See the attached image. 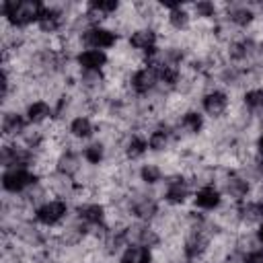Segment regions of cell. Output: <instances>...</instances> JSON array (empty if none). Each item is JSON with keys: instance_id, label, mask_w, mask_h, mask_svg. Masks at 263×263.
<instances>
[{"instance_id": "18", "label": "cell", "mask_w": 263, "mask_h": 263, "mask_svg": "<svg viewBox=\"0 0 263 263\" xmlns=\"http://www.w3.org/2000/svg\"><path fill=\"white\" fill-rule=\"evenodd\" d=\"M240 263H263V247H255L240 255Z\"/></svg>"}, {"instance_id": "19", "label": "cell", "mask_w": 263, "mask_h": 263, "mask_svg": "<svg viewBox=\"0 0 263 263\" xmlns=\"http://www.w3.org/2000/svg\"><path fill=\"white\" fill-rule=\"evenodd\" d=\"M203 263H214V261H203Z\"/></svg>"}, {"instance_id": "11", "label": "cell", "mask_w": 263, "mask_h": 263, "mask_svg": "<svg viewBox=\"0 0 263 263\" xmlns=\"http://www.w3.org/2000/svg\"><path fill=\"white\" fill-rule=\"evenodd\" d=\"M23 113L29 121V125H35V127H47L53 123L55 119V113H53V103L43 99V97H37V99H31L25 107H23Z\"/></svg>"}, {"instance_id": "16", "label": "cell", "mask_w": 263, "mask_h": 263, "mask_svg": "<svg viewBox=\"0 0 263 263\" xmlns=\"http://www.w3.org/2000/svg\"><path fill=\"white\" fill-rule=\"evenodd\" d=\"M117 263H156V251L138 242H129L117 257Z\"/></svg>"}, {"instance_id": "14", "label": "cell", "mask_w": 263, "mask_h": 263, "mask_svg": "<svg viewBox=\"0 0 263 263\" xmlns=\"http://www.w3.org/2000/svg\"><path fill=\"white\" fill-rule=\"evenodd\" d=\"M166 168L162 166V162L158 160H152V158H146L144 162H140L136 166V177H138V183L144 185V187H150V189H158L166 177Z\"/></svg>"}, {"instance_id": "4", "label": "cell", "mask_w": 263, "mask_h": 263, "mask_svg": "<svg viewBox=\"0 0 263 263\" xmlns=\"http://www.w3.org/2000/svg\"><path fill=\"white\" fill-rule=\"evenodd\" d=\"M72 216V203L64 197H47L43 203H39L33 210V222H37L41 228L55 232L58 228H62Z\"/></svg>"}, {"instance_id": "5", "label": "cell", "mask_w": 263, "mask_h": 263, "mask_svg": "<svg viewBox=\"0 0 263 263\" xmlns=\"http://www.w3.org/2000/svg\"><path fill=\"white\" fill-rule=\"evenodd\" d=\"M125 92L132 99H150L158 88H160V80H158V72L152 64H140L134 70L127 72V78L123 82Z\"/></svg>"}, {"instance_id": "6", "label": "cell", "mask_w": 263, "mask_h": 263, "mask_svg": "<svg viewBox=\"0 0 263 263\" xmlns=\"http://www.w3.org/2000/svg\"><path fill=\"white\" fill-rule=\"evenodd\" d=\"M41 181H43V177L39 175V171L37 168H29V166L2 168V175H0L2 193L10 195V197H21L23 193H27L31 187H35Z\"/></svg>"}, {"instance_id": "10", "label": "cell", "mask_w": 263, "mask_h": 263, "mask_svg": "<svg viewBox=\"0 0 263 263\" xmlns=\"http://www.w3.org/2000/svg\"><path fill=\"white\" fill-rule=\"evenodd\" d=\"M224 203L226 199L218 185H201L193 191V197H191V208L203 214H216Z\"/></svg>"}, {"instance_id": "9", "label": "cell", "mask_w": 263, "mask_h": 263, "mask_svg": "<svg viewBox=\"0 0 263 263\" xmlns=\"http://www.w3.org/2000/svg\"><path fill=\"white\" fill-rule=\"evenodd\" d=\"M86 168V162L82 158V152L80 148L76 146H70V148H64L55 154L53 158V173L60 175V177H66V179H78L82 175V171Z\"/></svg>"}, {"instance_id": "12", "label": "cell", "mask_w": 263, "mask_h": 263, "mask_svg": "<svg viewBox=\"0 0 263 263\" xmlns=\"http://www.w3.org/2000/svg\"><path fill=\"white\" fill-rule=\"evenodd\" d=\"M111 64V53L109 51H101V49H78L74 53V66L76 72L78 70H92V72H107Z\"/></svg>"}, {"instance_id": "3", "label": "cell", "mask_w": 263, "mask_h": 263, "mask_svg": "<svg viewBox=\"0 0 263 263\" xmlns=\"http://www.w3.org/2000/svg\"><path fill=\"white\" fill-rule=\"evenodd\" d=\"M197 105H199V111L208 117V121H214V123L228 121L234 107L232 92L218 84H212L210 88H205L197 97Z\"/></svg>"}, {"instance_id": "1", "label": "cell", "mask_w": 263, "mask_h": 263, "mask_svg": "<svg viewBox=\"0 0 263 263\" xmlns=\"http://www.w3.org/2000/svg\"><path fill=\"white\" fill-rule=\"evenodd\" d=\"M43 8H45V2H39V0H2L0 2L2 25H8L18 31L35 29Z\"/></svg>"}, {"instance_id": "8", "label": "cell", "mask_w": 263, "mask_h": 263, "mask_svg": "<svg viewBox=\"0 0 263 263\" xmlns=\"http://www.w3.org/2000/svg\"><path fill=\"white\" fill-rule=\"evenodd\" d=\"M66 134L72 142L76 144H86L99 136V119L88 115V113H76L66 121Z\"/></svg>"}, {"instance_id": "7", "label": "cell", "mask_w": 263, "mask_h": 263, "mask_svg": "<svg viewBox=\"0 0 263 263\" xmlns=\"http://www.w3.org/2000/svg\"><path fill=\"white\" fill-rule=\"evenodd\" d=\"M123 41L121 33L111 25H95V27H88L84 29L80 35H78V43H80V49L86 47V49H101V51H115L119 47V43Z\"/></svg>"}, {"instance_id": "17", "label": "cell", "mask_w": 263, "mask_h": 263, "mask_svg": "<svg viewBox=\"0 0 263 263\" xmlns=\"http://www.w3.org/2000/svg\"><path fill=\"white\" fill-rule=\"evenodd\" d=\"M238 105L245 107L255 119H257L259 115H263V84H259V86H249V88L240 90Z\"/></svg>"}, {"instance_id": "15", "label": "cell", "mask_w": 263, "mask_h": 263, "mask_svg": "<svg viewBox=\"0 0 263 263\" xmlns=\"http://www.w3.org/2000/svg\"><path fill=\"white\" fill-rule=\"evenodd\" d=\"M80 152H82L84 162L92 168H103L109 162V146L103 138H95V140L82 144Z\"/></svg>"}, {"instance_id": "13", "label": "cell", "mask_w": 263, "mask_h": 263, "mask_svg": "<svg viewBox=\"0 0 263 263\" xmlns=\"http://www.w3.org/2000/svg\"><path fill=\"white\" fill-rule=\"evenodd\" d=\"M29 127L21 109H2V140H21Z\"/></svg>"}, {"instance_id": "2", "label": "cell", "mask_w": 263, "mask_h": 263, "mask_svg": "<svg viewBox=\"0 0 263 263\" xmlns=\"http://www.w3.org/2000/svg\"><path fill=\"white\" fill-rule=\"evenodd\" d=\"M193 191H195V187H193L189 175L183 173V171L166 173L162 185L158 187L160 201H162L166 208H171V210H183V208H189V205H191Z\"/></svg>"}]
</instances>
